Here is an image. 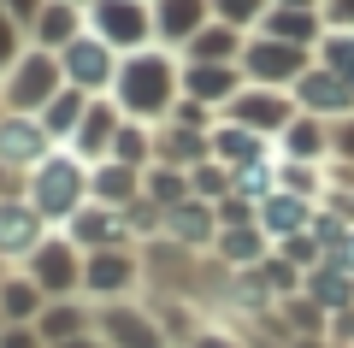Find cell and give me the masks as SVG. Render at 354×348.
Segmentation results:
<instances>
[{"instance_id": "1", "label": "cell", "mask_w": 354, "mask_h": 348, "mask_svg": "<svg viewBox=\"0 0 354 348\" xmlns=\"http://www.w3.org/2000/svg\"><path fill=\"white\" fill-rule=\"evenodd\" d=\"M171 100V65L160 53H136L124 65V107L130 112H165Z\"/></svg>"}, {"instance_id": "2", "label": "cell", "mask_w": 354, "mask_h": 348, "mask_svg": "<svg viewBox=\"0 0 354 348\" xmlns=\"http://www.w3.org/2000/svg\"><path fill=\"white\" fill-rule=\"evenodd\" d=\"M36 207L41 212H71L77 207V195H83V172H77L71 160H41L36 165Z\"/></svg>"}, {"instance_id": "3", "label": "cell", "mask_w": 354, "mask_h": 348, "mask_svg": "<svg viewBox=\"0 0 354 348\" xmlns=\"http://www.w3.org/2000/svg\"><path fill=\"white\" fill-rule=\"evenodd\" d=\"M53 77H59V71H53V59H41V53H36V59L18 65V77H12V89H6V100H12L18 112L41 107V100L53 95Z\"/></svg>"}, {"instance_id": "4", "label": "cell", "mask_w": 354, "mask_h": 348, "mask_svg": "<svg viewBox=\"0 0 354 348\" xmlns=\"http://www.w3.org/2000/svg\"><path fill=\"white\" fill-rule=\"evenodd\" d=\"M301 65H307V59H301V48H295V42H260V48L248 53V71L266 77V83H272V77L283 83V77H295Z\"/></svg>"}, {"instance_id": "5", "label": "cell", "mask_w": 354, "mask_h": 348, "mask_svg": "<svg viewBox=\"0 0 354 348\" xmlns=\"http://www.w3.org/2000/svg\"><path fill=\"white\" fill-rule=\"evenodd\" d=\"M36 284L48 289V295H71L77 260L65 254V242H41V254H36Z\"/></svg>"}, {"instance_id": "6", "label": "cell", "mask_w": 354, "mask_h": 348, "mask_svg": "<svg viewBox=\"0 0 354 348\" xmlns=\"http://www.w3.org/2000/svg\"><path fill=\"white\" fill-rule=\"evenodd\" d=\"M95 18H101V36H106V42H136L142 30H148V18H142L136 0H101Z\"/></svg>"}, {"instance_id": "7", "label": "cell", "mask_w": 354, "mask_h": 348, "mask_svg": "<svg viewBox=\"0 0 354 348\" xmlns=\"http://www.w3.org/2000/svg\"><path fill=\"white\" fill-rule=\"evenodd\" d=\"M36 212L30 207H0V254H24V248H36Z\"/></svg>"}, {"instance_id": "8", "label": "cell", "mask_w": 354, "mask_h": 348, "mask_svg": "<svg viewBox=\"0 0 354 348\" xmlns=\"http://www.w3.org/2000/svg\"><path fill=\"white\" fill-rule=\"evenodd\" d=\"M41 148H48V130L24 125V118H6L0 125V154L6 160H41Z\"/></svg>"}, {"instance_id": "9", "label": "cell", "mask_w": 354, "mask_h": 348, "mask_svg": "<svg viewBox=\"0 0 354 348\" xmlns=\"http://www.w3.org/2000/svg\"><path fill=\"white\" fill-rule=\"evenodd\" d=\"M230 112H236L242 125H254V130H278V125H290V107H283L278 95H266V89H260V95H242Z\"/></svg>"}, {"instance_id": "10", "label": "cell", "mask_w": 354, "mask_h": 348, "mask_svg": "<svg viewBox=\"0 0 354 348\" xmlns=\"http://www.w3.org/2000/svg\"><path fill=\"white\" fill-rule=\"evenodd\" d=\"M201 18H207V0H160V30L165 36H201Z\"/></svg>"}, {"instance_id": "11", "label": "cell", "mask_w": 354, "mask_h": 348, "mask_svg": "<svg viewBox=\"0 0 354 348\" xmlns=\"http://www.w3.org/2000/svg\"><path fill=\"white\" fill-rule=\"evenodd\" d=\"M65 71H71L77 83H106V71H113V59H106V42H77V48L65 53Z\"/></svg>"}, {"instance_id": "12", "label": "cell", "mask_w": 354, "mask_h": 348, "mask_svg": "<svg viewBox=\"0 0 354 348\" xmlns=\"http://www.w3.org/2000/svg\"><path fill=\"white\" fill-rule=\"evenodd\" d=\"M130 277H136V266H130L124 254H95V260H88V289H101V295L124 289Z\"/></svg>"}, {"instance_id": "13", "label": "cell", "mask_w": 354, "mask_h": 348, "mask_svg": "<svg viewBox=\"0 0 354 348\" xmlns=\"http://www.w3.org/2000/svg\"><path fill=\"white\" fill-rule=\"evenodd\" d=\"M348 95H354V89L342 83V77H307V83H301V100L313 112H342V107H348Z\"/></svg>"}, {"instance_id": "14", "label": "cell", "mask_w": 354, "mask_h": 348, "mask_svg": "<svg viewBox=\"0 0 354 348\" xmlns=\"http://www.w3.org/2000/svg\"><path fill=\"white\" fill-rule=\"evenodd\" d=\"M213 148H218V160H230V165H254L260 160V136H248V130H218Z\"/></svg>"}, {"instance_id": "15", "label": "cell", "mask_w": 354, "mask_h": 348, "mask_svg": "<svg viewBox=\"0 0 354 348\" xmlns=\"http://www.w3.org/2000/svg\"><path fill=\"white\" fill-rule=\"evenodd\" d=\"M113 136H118V130H113V112H106V107H95L83 125H77V142H83V154H101Z\"/></svg>"}, {"instance_id": "16", "label": "cell", "mask_w": 354, "mask_h": 348, "mask_svg": "<svg viewBox=\"0 0 354 348\" xmlns=\"http://www.w3.org/2000/svg\"><path fill=\"white\" fill-rule=\"evenodd\" d=\"M106 324L118 331V348H160V336H153V324H148V319H130V313H113Z\"/></svg>"}, {"instance_id": "17", "label": "cell", "mask_w": 354, "mask_h": 348, "mask_svg": "<svg viewBox=\"0 0 354 348\" xmlns=\"http://www.w3.org/2000/svg\"><path fill=\"white\" fill-rule=\"evenodd\" d=\"M230 53H236V30H201V36H195V59L201 65H213V59H230Z\"/></svg>"}, {"instance_id": "18", "label": "cell", "mask_w": 354, "mask_h": 348, "mask_svg": "<svg viewBox=\"0 0 354 348\" xmlns=\"http://www.w3.org/2000/svg\"><path fill=\"white\" fill-rule=\"evenodd\" d=\"M307 30H313L307 6H290V12H278V18H272V42H301Z\"/></svg>"}, {"instance_id": "19", "label": "cell", "mask_w": 354, "mask_h": 348, "mask_svg": "<svg viewBox=\"0 0 354 348\" xmlns=\"http://www.w3.org/2000/svg\"><path fill=\"white\" fill-rule=\"evenodd\" d=\"M77 324H83V319H77V307H53L48 319H41V342H71Z\"/></svg>"}, {"instance_id": "20", "label": "cell", "mask_w": 354, "mask_h": 348, "mask_svg": "<svg viewBox=\"0 0 354 348\" xmlns=\"http://www.w3.org/2000/svg\"><path fill=\"white\" fill-rule=\"evenodd\" d=\"M325 59H330V71H337L342 83L354 89V36H337V42H325Z\"/></svg>"}, {"instance_id": "21", "label": "cell", "mask_w": 354, "mask_h": 348, "mask_svg": "<svg viewBox=\"0 0 354 348\" xmlns=\"http://www.w3.org/2000/svg\"><path fill=\"white\" fill-rule=\"evenodd\" d=\"M171 230H177V237H189V242H201L207 230H213V219H207L201 207H177L171 212Z\"/></svg>"}, {"instance_id": "22", "label": "cell", "mask_w": 354, "mask_h": 348, "mask_svg": "<svg viewBox=\"0 0 354 348\" xmlns=\"http://www.w3.org/2000/svg\"><path fill=\"white\" fill-rule=\"evenodd\" d=\"M313 301L319 307H342V301H348V284H342L337 272H319L313 277Z\"/></svg>"}, {"instance_id": "23", "label": "cell", "mask_w": 354, "mask_h": 348, "mask_svg": "<svg viewBox=\"0 0 354 348\" xmlns=\"http://www.w3.org/2000/svg\"><path fill=\"white\" fill-rule=\"evenodd\" d=\"M6 313H12V319H24V313H36V301H41V289L36 284H6Z\"/></svg>"}, {"instance_id": "24", "label": "cell", "mask_w": 354, "mask_h": 348, "mask_svg": "<svg viewBox=\"0 0 354 348\" xmlns=\"http://www.w3.org/2000/svg\"><path fill=\"white\" fill-rule=\"evenodd\" d=\"M36 30L48 42H65V36H71V6H48V12L36 18Z\"/></svg>"}, {"instance_id": "25", "label": "cell", "mask_w": 354, "mask_h": 348, "mask_svg": "<svg viewBox=\"0 0 354 348\" xmlns=\"http://www.w3.org/2000/svg\"><path fill=\"white\" fill-rule=\"evenodd\" d=\"M189 89H195V95H225V89H230V71H213V65H195V71H189Z\"/></svg>"}, {"instance_id": "26", "label": "cell", "mask_w": 354, "mask_h": 348, "mask_svg": "<svg viewBox=\"0 0 354 348\" xmlns=\"http://www.w3.org/2000/svg\"><path fill=\"white\" fill-rule=\"evenodd\" d=\"M77 237H83V242H101V248H106V242L118 237V224L101 219V212H88V219H77Z\"/></svg>"}, {"instance_id": "27", "label": "cell", "mask_w": 354, "mask_h": 348, "mask_svg": "<svg viewBox=\"0 0 354 348\" xmlns=\"http://www.w3.org/2000/svg\"><path fill=\"white\" fill-rule=\"evenodd\" d=\"M218 248H225V260H254V254H260V237H254V230H230Z\"/></svg>"}, {"instance_id": "28", "label": "cell", "mask_w": 354, "mask_h": 348, "mask_svg": "<svg viewBox=\"0 0 354 348\" xmlns=\"http://www.w3.org/2000/svg\"><path fill=\"white\" fill-rule=\"evenodd\" d=\"M113 154H118V165H136L142 154H148V142H142V130H118V136H113Z\"/></svg>"}, {"instance_id": "29", "label": "cell", "mask_w": 354, "mask_h": 348, "mask_svg": "<svg viewBox=\"0 0 354 348\" xmlns=\"http://www.w3.org/2000/svg\"><path fill=\"white\" fill-rule=\"evenodd\" d=\"M130 183H136V177H130V165H113V172L95 177V189H101L106 201H124V189H130Z\"/></svg>"}, {"instance_id": "30", "label": "cell", "mask_w": 354, "mask_h": 348, "mask_svg": "<svg viewBox=\"0 0 354 348\" xmlns=\"http://www.w3.org/2000/svg\"><path fill=\"white\" fill-rule=\"evenodd\" d=\"M266 224H272V230H295V224H301V207H295V201H272V207H266Z\"/></svg>"}, {"instance_id": "31", "label": "cell", "mask_w": 354, "mask_h": 348, "mask_svg": "<svg viewBox=\"0 0 354 348\" xmlns=\"http://www.w3.org/2000/svg\"><path fill=\"white\" fill-rule=\"evenodd\" d=\"M290 154H295V160H313V154H319V130L313 125H295L290 130Z\"/></svg>"}, {"instance_id": "32", "label": "cell", "mask_w": 354, "mask_h": 348, "mask_svg": "<svg viewBox=\"0 0 354 348\" xmlns=\"http://www.w3.org/2000/svg\"><path fill=\"white\" fill-rule=\"evenodd\" d=\"M260 12V0H218V18L225 24H242V18H254Z\"/></svg>"}, {"instance_id": "33", "label": "cell", "mask_w": 354, "mask_h": 348, "mask_svg": "<svg viewBox=\"0 0 354 348\" xmlns=\"http://www.w3.org/2000/svg\"><path fill=\"white\" fill-rule=\"evenodd\" d=\"M165 160H201V142H195V136H183V130H177V136L165 142Z\"/></svg>"}, {"instance_id": "34", "label": "cell", "mask_w": 354, "mask_h": 348, "mask_svg": "<svg viewBox=\"0 0 354 348\" xmlns=\"http://www.w3.org/2000/svg\"><path fill=\"white\" fill-rule=\"evenodd\" d=\"M177 189H183V177H177V172H160V177H153V201H177Z\"/></svg>"}, {"instance_id": "35", "label": "cell", "mask_w": 354, "mask_h": 348, "mask_svg": "<svg viewBox=\"0 0 354 348\" xmlns=\"http://www.w3.org/2000/svg\"><path fill=\"white\" fill-rule=\"evenodd\" d=\"M48 118H53V125H71V118H77V95H59V107H53Z\"/></svg>"}, {"instance_id": "36", "label": "cell", "mask_w": 354, "mask_h": 348, "mask_svg": "<svg viewBox=\"0 0 354 348\" xmlns=\"http://www.w3.org/2000/svg\"><path fill=\"white\" fill-rule=\"evenodd\" d=\"M0 348H41V336H30V331H6V336H0Z\"/></svg>"}, {"instance_id": "37", "label": "cell", "mask_w": 354, "mask_h": 348, "mask_svg": "<svg viewBox=\"0 0 354 348\" xmlns=\"http://www.w3.org/2000/svg\"><path fill=\"white\" fill-rule=\"evenodd\" d=\"M12 59V24H6V12H0V65Z\"/></svg>"}, {"instance_id": "38", "label": "cell", "mask_w": 354, "mask_h": 348, "mask_svg": "<svg viewBox=\"0 0 354 348\" xmlns=\"http://www.w3.org/2000/svg\"><path fill=\"white\" fill-rule=\"evenodd\" d=\"M36 6H41V0H12V18H30Z\"/></svg>"}, {"instance_id": "39", "label": "cell", "mask_w": 354, "mask_h": 348, "mask_svg": "<svg viewBox=\"0 0 354 348\" xmlns=\"http://www.w3.org/2000/svg\"><path fill=\"white\" fill-rule=\"evenodd\" d=\"M330 12H337L342 24H354V0H337V6H330Z\"/></svg>"}, {"instance_id": "40", "label": "cell", "mask_w": 354, "mask_h": 348, "mask_svg": "<svg viewBox=\"0 0 354 348\" xmlns=\"http://www.w3.org/2000/svg\"><path fill=\"white\" fill-rule=\"evenodd\" d=\"M195 348H236V342H230V336H201Z\"/></svg>"}, {"instance_id": "41", "label": "cell", "mask_w": 354, "mask_h": 348, "mask_svg": "<svg viewBox=\"0 0 354 348\" xmlns=\"http://www.w3.org/2000/svg\"><path fill=\"white\" fill-rule=\"evenodd\" d=\"M342 154H348V160H354V125L342 130Z\"/></svg>"}, {"instance_id": "42", "label": "cell", "mask_w": 354, "mask_h": 348, "mask_svg": "<svg viewBox=\"0 0 354 348\" xmlns=\"http://www.w3.org/2000/svg\"><path fill=\"white\" fill-rule=\"evenodd\" d=\"M65 348H95V342H65Z\"/></svg>"}, {"instance_id": "43", "label": "cell", "mask_w": 354, "mask_h": 348, "mask_svg": "<svg viewBox=\"0 0 354 348\" xmlns=\"http://www.w3.org/2000/svg\"><path fill=\"white\" fill-rule=\"evenodd\" d=\"M283 6H307V0H283Z\"/></svg>"}]
</instances>
